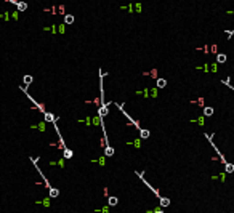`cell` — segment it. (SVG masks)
<instances>
[{
  "label": "cell",
  "instance_id": "5bb4252c",
  "mask_svg": "<svg viewBox=\"0 0 234 213\" xmlns=\"http://www.w3.org/2000/svg\"><path fill=\"white\" fill-rule=\"evenodd\" d=\"M64 23H66V24H72V23H74V16H72V14H66V16H64Z\"/></svg>",
  "mask_w": 234,
  "mask_h": 213
},
{
  "label": "cell",
  "instance_id": "2e32d148",
  "mask_svg": "<svg viewBox=\"0 0 234 213\" xmlns=\"http://www.w3.org/2000/svg\"><path fill=\"white\" fill-rule=\"evenodd\" d=\"M212 114H213V107H204V115L210 117Z\"/></svg>",
  "mask_w": 234,
  "mask_h": 213
},
{
  "label": "cell",
  "instance_id": "7a4b0ae2",
  "mask_svg": "<svg viewBox=\"0 0 234 213\" xmlns=\"http://www.w3.org/2000/svg\"><path fill=\"white\" fill-rule=\"evenodd\" d=\"M19 88L23 90V91H24V95H26V96H28V98H29V100H31V101H32V103H34V106L37 107V109L40 111L42 114H45V112H47V109H45V106H43V104H40V103H37V100H34V98H32L31 95H29V93H28V88H26V87H19Z\"/></svg>",
  "mask_w": 234,
  "mask_h": 213
},
{
  "label": "cell",
  "instance_id": "4fadbf2b",
  "mask_svg": "<svg viewBox=\"0 0 234 213\" xmlns=\"http://www.w3.org/2000/svg\"><path fill=\"white\" fill-rule=\"evenodd\" d=\"M72 155H74V152L71 151V149H67V148H66L64 151H63V157H64V159H71Z\"/></svg>",
  "mask_w": 234,
  "mask_h": 213
},
{
  "label": "cell",
  "instance_id": "52a82bcc",
  "mask_svg": "<svg viewBox=\"0 0 234 213\" xmlns=\"http://www.w3.org/2000/svg\"><path fill=\"white\" fill-rule=\"evenodd\" d=\"M159 203H160V208H165V207H169L170 203H172V200H170L169 197H160Z\"/></svg>",
  "mask_w": 234,
  "mask_h": 213
},
{
  "label": "cell",
  "instance_id": "ac0fdd59",
  "mask_svg": "<svg viewBox=\"0 0 234 213\" xmlns=\"http://www.w3.org/2000/svg\"><path fill=\"white\" fill-rule=\"evenodd\" d=\"M217 61L218 63H224V61H226V55H218L217 56Z\"/></svg>",
  "mask_w": 234,
  "mask_h": 213
},
{
  "label": "cell",
  "instance_id": "9a60e30c",
  "mask_svg": "<svg viewBox=\"0 0 234 213\" xmlns=\"http://www.w3.org/2000/svg\"><path fill=\"white\" fill-rule=\"evenodd\" d=\"M224 172H226V173H233L234 172V165L233 164H226V165H224Z\"/></svg>",
  "mask_w": 234,
  "mask_h": 213
},
{
  "label": "cell",
  "instance_id": "277c9868",
  "mask_svg": "<svg viewBox=\"0 0 234 213\" xmlns=\"http://www.w3.org/2000/svg\"><path fill=\"white\" fill-rule=\"evenodd\" d=\"M31 160H32V164H34V167H35V168H37V173H40V176H42V179H43V183H45V188H47V189H52V188H53V186H50V183H48V179L45 178V175H43V173H42V170H40V168H39V165H37V160H39V159H34V157H31Z\"/></svg>",
  "mask_w": 234,
  "mask_h": 213
},
{
  "label": "cell",
  "instance_id": "7c38bea8",
  "mask_svg": "<svg viewBox=\"0 0 234 213\" xmlns=\"http://www.w3.org/2000/svg\"><path fill=\"white\" fill-rule=\"evenodd\" d=\"M58 196H59V189H56V188L50 189V199H55V197H58Z\"/></svg>",
  "mask_w": 234,
  "mask_h": 213
},
{
  "label": "cell",
  "instance_id": "9c48e42d",
  "mask_svg": "<svg viewBox=\"0 0 234 213\" xmlns=\"http://www.w3.org/2000/svg\"><path fill=\"white\" fill-rule=\"evenodd\" d=\"M104 155H106V157H112L114 155V148L112 146H106V148H104Z\"/></svg>",
  "mask_w": 234,
  "mask_h": 213
},
{
  "label": "cell",
  "instance_id": "6da1fadb",
  "mask_svg": "<svg viewBox=\"0 0 234 213\" xmlns=\"http://www.w3.org/2000/svg\"><path fill=\"white\" fill-rule=\"evenodd\" d=\"M135 173H136V176H138V178H140L143 183H145V186H148V189H151V191H152V194H154V196L157 197L159 200H160V197H162V196H160V192H159V191L154 188V186H151L148 181H146V178H145V175H143V172H135Z\"/></svg>",
  "mask_w": 234,
  "mask_h": 213
},
{
  "label": "cell",
  "instance_id": "e0dca14e",
  "mask_svg": "<svg viewBox=\"0 0 234 213\" xmlns=\"http://www.w3.org/2000/svg\"><path fill=\"white\" fill-rule=\"evenodd\" d=\"M165 85H167V80L165 79H157V87H159V88H164Z\"/></svg>",
  "mask_w": 234,
  "mask_h": 213
},
{
  "label": "cell",
  "instance_id": "8fae6325",
  "mask_svg": "<svg viewBox=\"0 0 234 213\" xmlns=\"http://www.w3.org/2000/svg\"><path fill=\"white\" fill-rule=\"evenodd\" d=\"M149 130H146V128H141V130H140V138H141V139H146V138H149Z\"/></svg>",
  "mask_w": 234,
  "mask_h": 213
},
{
  "label": "cell",
  "instance_id": "5b68a950",
  "mask_svg": "<svg viewBox=\"0 0 234 213\" xmlns=\"http://www.w3.org/2000/svg\"><path fill=\"white\" fill-rule=\"evenodd\" d=\"M43 117H45V120H47V122H52V124H56V120H58V117H56L55 114L48 112V111L43 114Z\"/></svg>",
  "mask_w": 234,
  "mask_h": 213
},
{
  "label": "cell",
  "instance_id": "ba28073f",
  "mask_svg": "<svg viewBox=\"0 0 234 213\" xmlns=\"http://www.w3.org/2000/svg\"><path fill=\"white\" fill-rule=\"evenodd\" d=\"M23 82H24V85H26V88H28L29 85H31L32 82H34V77L32 76H29V74H26L24 77H23Z\"/></svg>",
  "mask_w": 234,
  "mask_h": 213
},
{
  "label": "cell",
  "instance_id": "30bf717a",
  "mask_svg": "<svg viewBox=\"0 0 234 213\" xmlns=\"http://www.w3.org/2000/svg\"><path fill=\"white\" fill-rule=\"evenodd\" d=\"M117 203H119V199H117L116 196H111L109 200H107V205H109V207H114V205H117Z\"/></svg>",
  "mask_w": 234,
  "mask_h": 213
},
{
  "label": "cell",
  "instance_id": "8992f818",
  "mask_svg": "<svg viewBox=\"0 0 234 213\" xmlns=\"http://www.w3.org/2000/svg\"><path fill=\"white\" fill-rule=\"evenodd\" d=\"M11 3H13V5H16V7H18V10H19V11H24V10H28V3H26V2H18V0H11Z\"/></svg>",
  "mask_w": 234,
  "mask_h": 213
},
{
  "label": "cell",
  "instance_id": "d6986e66",
  "mask_svg": "<svg viewBox=\"0 0 234 213\" xmlns=\"http://www.w3.org/2000/svg\"><path fill=\"white\" fill-rule=\"evenodd\" d=\"M149 213H154V212H149Z\"/></svg>",
  "mask_w": 234,
  "mask_h": 213
},
{
  "label": "cell",
  "instance_id": "3957f363",
  "mask_svg": "<svg viewBox=\"0 0 234 213\" xmlns=\"http://www.w3.org/2000/svg\"><path fill=\"white\" fill-rule=\"evenodd\" d=\"M114 106H116V107H119V111H120V112H122V114H124V115H125V117H127L128 120H130V122H131V124H133V125H135V127H136V128H138V130H141V127H140V124H138V122H136V120H135V119H131V117H130V114H127V111H125V109H124V107H122V104H117V103H116V104H114Z\"/></svg>",
  "mask_w": 234,
  "mask_h": 213
}]
</instances>
